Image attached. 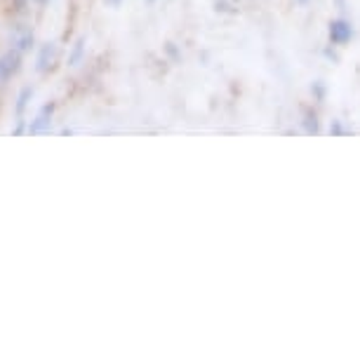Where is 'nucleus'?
Segmentation results:
<instances>
[{
	"mask_svg": "<svg viewBox=\"0 0 360 360\" xmlns=\"http://www.w3.org/2000/svg\"><path fill=\"white\" fill-rule=\"evenodd\" d=\"M330 134H332V137H342V134H346V127L342 125V120H332V123H330Z\"/></svg>",
	"mask_w": 360,
	"mask_h": 360,
	"instance_id": "nucleus-10",
	"label": "nucleus"
},
{
	"mask_svg": "<svg viewBox=\"0 0 360 360\" xmlns=\"http://www.w3.org/2000/svg\"><path fill=\"white\" fill-rule=\"evenodd\" d=\"M85 57V38H78L76 43L71 45V52H69V66H78L83 62Z\"/></svg>",
	"mask_w": 360,
	"mask_h": 360,
	"instance_id": "nucleus-8",
	"label": "nucleus"
},
{
	"mask_svg": "<svg viewBox=\"0 0 360 360\" xmlns=\"http://www.w3.org/2000/svg\"><path fill=\"white\" fill-rule=\"evenodd\" d=\"M297 5H309V0H297Z\"/></svg>",
	"mask_w": 360,
	"mask_h": 360,
	"instance_id": "nucleus-17",
	"label": "nucleus"
},
{
	"mask_svg": "<svg viewBox=\"0 0 360 360\" xmlns=\"http://www.w3.org/2000/svg\"><path fill=\"white\" fill-rule=\"evenodd\" d=\"M328 36L332 45H346L353 38V26L346 22V19H332Z\"/></svg>",
	"mask_w": 360,
	"mask_h": 360,
	"instance_id": "nucleus-2",
	"label": "nucleus"
},
{
	"mask_svg": "<svg viewBox=\"0 0 360 360\" xmlns=\"http://www.w3.org/2000/svg\"><path fill=\"white\" fill-rule=\"evenodd\" d=\"M108 5H111V8H120V3H123V0H106Z\"/></svg>",
	"mask_w": 360,
	"mask_h": 360,
	"instance_id": "nucleus-15",
	"label": "nucleus"
},
{
	"mask_svg": "<svg viewBox=\"0 0 360 360\" xmlns=\"http://www.w3.org/2000/svg\"><path fill=\"white\" fill-rule=\"evenodd\" d=\"M54 101H47V104L40 108V111L36 113V118L31 120V125H29V134H40V132H45V130H50V125H52V115H54Z\"/></svg>",
	"mask_w": 360,
	"mask_h": 360,
	"instance_id": "nucleus-4",
	"label": "nucleus"
},
{
	"mask_svg": "<svg viewBox=\"0 0 360 360\" xmlns=\"http://www.w3.org/2000/svg\"><path fill=\"white\" fill-rule=\"evenodd\" d=\"M10 40L19 52H26L33 47V31L29 29V26H15L10 33Z\"/></svg>",
	"mask_w": 360,
	"mask_h": 360,
	"instance_id": "nucleus-5",
	"label": "nucleus"
},
{
	"mask_svg": "<svg viewBox=\"0 0 360 360\" xmlns=\"http://www.w3.org/2000/svg\"><path fill=\"white\" fill-rule=\"evenodd\" d=\"M29 127H26L24 123V118H17V125H15V130H12V137H19V134H24Z\"/></svg>",
	"mask_w": 360,
	"mask_h": 360,
	"instance_id": "nucleus-12",
	"label": "nucleus"
},
{
	"mask_svg": "<svg viewBox=\"0 0 360 360\" xmlns=\"http://www.w3.org/2000/svg\"><path fill=\"white\" fill-rule=\"evenodd\" d=\"M24 8H26V0H15V10L17 12H24Z\"/></svg>",
	"mask_w": 360,
	"mask_h": 360,
	"instance_id": "nucleus-13",
	"label": "nucleus"
},
{
	"mask_svg": "<svg viewBox=\"0 0 360 360\" xmlns=\"http://www.w3.org/2000/svg\"><path fill=\"white\" fill-rule=\"evenodd\" d=\"M19 71H22V52L17 47L0 54V83H8Z\"/></svg>",
	"mask_w": 360,
	"mask_h": 360,
	"instance_id": "nucleus-1",
	"label": "nucleus"
},
{
	"mask_svg": "<svg viewBox=\"0 0 360 360\" xmlns=\"http://www.w3.org/2000/svg\"><path fill=\"white\" fill-rule=\"evenodd\" d=\"M304 132L307 134H321V120H318V113L314 111V108H304Z\"/></svg>",
	"mask_w": 360,
	"mask_h": 360,
	"instance_id": "nucleus-6",
	"label": "nucleus"
},
{
	"mask_svg": "<svg viewBox=\"0 0 360 360\" xmlns=\"http://www.w3.org/2000/svg\"><path fill=\"white\" fill-rule=\"evenodd\" d=\"M325 57H328V59H332V62H339V57H337V54L332 52V50H325Z\"/></svg>",
	"mask_w": 360,
	"mask_h": 360,
	"instance_id": "nucleus-14",
	"label": "nucleus"
},
{
	"mask_svg": "<svg viewBox=\"0 0 360 360\" xmlns=\"http://www.w3.org/2000/svg\"><path fill=\"white\" fill-rule=\"evenodd\" d=\"M31 99H33V87L31 85H24L22 90H19V94H17V104H15L17 118H24V111H26V106L31 104Z\"/></svg>",
	"mask_w": 360,
	"mask_h": 360,
	"instance_id": "nucleus-7",
	"label": "nucleus"
},
{
	"mask_svg": "<svg viewBox=\"0 0 360 360\" xmlns=\"http://www.w3.org/2000/svg\"><path fill=\"white\" fill-rule=\"evenodd\" d=\"M146 3H148V5H153V3H155V0H146Z\"/></svg>",
	"mask_w": 360,
	"mask_h": 360,
	"instance_id": "nucleus-18",
	"label": "nucleus"
},
{
	"mask_svg": "<svg viewBox=\"0 0 360 360\" xmlns=\"http://www.w3.org/2000/svg\"><path fill=\"white\" fill-rule=\"evenodd\" d=\"M33 3H38V5H47L50 0H33Z\"/></svg>",
	"mask_w": 360,
	"mask_h": 360,
	"instance_id": "nucleus-16",
	"label": "nucleus"
},
{
	"mask_svg": "<svg viewBox=\"0 0 360 360\" xmlns=\"http://www.w3.org/2000/svg\"><path fill=\"white\" fill-rule=\"evenodd\" d=\"M311 92H314V97L318 101H323L325 99V85H323V80H316V83L311 85Z\"/></svg>",
	"mask_w": 360,
	"mask_h": 360,
	"instance_id": "nucleus-11",
	"label": "nucleus"
},
{
	"mask_svg": "<svg viewBox=\"0 0 360 360\" xmlns=\"http://www.w3.org/2000/svg\"><path fill=\"white\" fill-rule=\"evenodd\" d=\"M165 52H167V57L172 59L174 64H179V62H181V54H179V50H176V45H174V43H167V45H165Z\"/></svg>",
	"mask_w": 360,
	"mask_h": 360,
	"instance_id": "nucleus-9",
	"label": "nucleus"
},
{
	"mask_svg": "<svg viewBox=\"0 0 360 360\" xmlns=\"http://www.w3.org/2000/svg\"><path fill=\"white\" fill-rule=\"evenodd\" d=\"M57 43H45L43 47L38 50V57H36V71L38 73H50L57 64Z\"/></svg>",
	"mask_w": 360,
	"mask_h": 360,
	"instance_id": "nucleus-3",
	"label": "nucleus"
}]
</instances>
